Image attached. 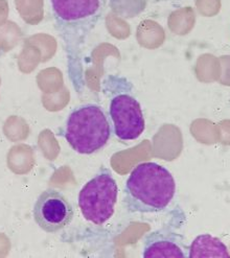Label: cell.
Here are the masks:
<instances>
[{"label": "cell", "instance_id": "6da1fadb", "mask_svg": "<svg viewBox=\"0 0 230 258\" xmlns=\"http://www.w3.org/2000/svg\"><path fill=\"white\" fill-rule=\"evenodd\" d=\"M55 30L66 53L67 77L75 91H85L84 49L103 16L104 0H50Z\"/></svg>", "mask_w": 230, "mask_h": 258}, {"label": "cell", "instance_id": "7a4b0ae2", "mask_svg": "<svg viewBox=\"0 0 230 258\" xmlns=\"http://www.w3.org/2000/svg\"><path fill=\"white\" fill-rule=\"evenodd\" d=\"M176 182L170 171L156 162H142L129 175L125 205L132 213L164 211L174 199Z\"/></svg>", "mask_w": 230, "mask_h": 258}, {"label": "cell", "instance_id": "3957f363", "mask_svg": "<svg viewBox=\"0 0 230 258\" xmlns=\"http://www.w3.org/2000/svg\"><path fill=\"white\" fill-rule=\"evenodd\" d=\"M105 109L97 104H84L71 110L65 122L64 137L74 151L90 155L102 150L112 134Z\"/></svg>", "mask_w": 230, "mask_h": 258}, {"label": "cell", "instance_id": "277c9868", "mask_svg": "<svg viewBox=\"0 0 230 258\" xmlns=\"http://www.w3.org/2000/svg\"><path fill=\"white\" fill-rule=\"evenodd\" d=\"M106 85L111 92L108 115L113 133L124 141L139 138L146 128V121L130 83L121 77L110 76Z\"/></svg>", "mask_w": 230, "mask_h": 258}, {"label": "cell", "instance_id": "5b68a950", "mask_svg": "<svg viewBox=\"0 0 230 258\" xmlns=\"http://www.w3.org/2000/svg\"><path fill=\"white\" fill-rule=\"evenodd\" d=\"M118 196L117 180L109 168L102 167L81 189L78 204L85 220L100 226L113 216Z\"/></svg>", "mask_w": 230, "mask_h": 258}, {"label": "cell", "instance_id": "8992f818", "mask_svg": "<svg viewBox=\"0 0 230 258\" xmlns=\"http://www.w3.org/2000/svg\"><path fill=\"white\" fill-rule=\"evenodd\" d=\"M33 216L43 231L55 233L71 223L75 217V210L61 191L49 188L38 197Z\"/></svg>", "mask_w": 230, "mask_h": 258}, {"label": "cell", "instance_id": "52a82bcc", "mask_svg": "<svg viewBox=\"0 0 230 258\" xmlns=\"http://www.w3.org/2000/svg\"><path fill=\"white\" fill-rule=\"evenodd\" d=\"M189 246L177 232L174 223H167L148 234L143 241V258H189Z\"/></svg>", "mask_w": 230, "mask_h": 258}, {"label": "cell", "instance_id": "ba28073f", "mask_svg": "<svg viewBox=\"0 0 230 258\" xmlns=\"http://www.w3.org/2000/svg\"><path fill=\"white\" fill-rule=\"evenodd\" d=\"M222 257L230 258V253L225 243L210 234L197 236L189 248V258Z\"/></svg>", "mask_w": 230, "mask_h": 258}]
</instances>
